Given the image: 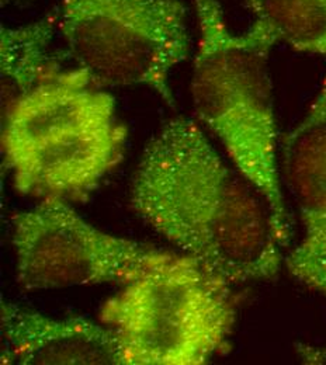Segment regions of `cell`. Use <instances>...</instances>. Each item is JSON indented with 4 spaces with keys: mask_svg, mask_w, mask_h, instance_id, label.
Masks as SVG:
<instances>
[{
    "mask_svg": "<svg viewBox=\"0 0 326 365\" xmlns=\"http://www.w3.org/2000/svg\"><path fill=\"white\" fill-rule=\"evenodd\" d=\"M141 220L233 285L270 281L284 263L272 214L197 121H166L146 143L130 187Z\"/></svg>",
    "mask_w": 326,
    "mask_h": 365,
    "instance_id": "1",
    "label": "cell"
},
{
    "mask_svg": "<svg viewBox=\"0 0 326 365\" xmlns=\"http://www.w3.org/2000/svg\"><path fill=\"white\" fill-rule=\"evenodd\" d=\"M56 26L94 85L143 86L173 104L170 76L190 55L180 0H62Z\"/></svg>",
    "mask_w": 326,
    "mask_h": 365,
    "instance_id": "4",
    "label": "cell"
},
{
    "mask_svg": "<svg viewBox=\"0 0 326 365\" xmlns=\"http://www.w3.org/2000/svg\"><path fill=\"white\" fill-rule=\"evenodd\" d=\"M16 278L27 291L133 281L172 256L85 221L63 198H41L11 217Z\"/></svg>",
    "mask_w": 326,
    "mask_h": 365,
    "instance_id": "5",
    "label": "cell"
},
{
    "mask_svg": "<svg viewBox=\"0 0 326 365\" xmlns=\"http://www.w3.org/2000/svg\"><path fill=\"white\" fill-rule=\"evenodd\" d=\"M280 168L302 227L284 264L295 281L326 302V76L308 111L285 138Z\"/></svg>",
    "mask_w": 326,
    "mask_h": 365,
    "instance_id": "6",
    "label": "cell"
},
{
    "mask_svg": "<svg viewBox=\"0 0 326 365\" xmlns=\"http://www.w3.org/2000/svg\"><path fill=\"white\" fill-rule=\"evenodd\" d=\"M0 318L3 364L124 365L114 331L101 322L51 318L10 302Z\"/></svg>",
    "mask_w": 326,
    "mask_h": 365,
    "instance_id": "9",
    "label": "cell"
},
{
    "mask_svg": "<svg viewBox=\"0 0 326 365\" xmlns=\"http://www.w3.org/2000/svg\"><path fill=\"white\" fill-rule=\"evenodd\" d=\"M56 21L55 17H47L20 27L1 26L3 111L61 69L49 52Z\"/></svg>",
    "mask_w": 326,
    "mask_h": 365,
    "instance_id": "10",
    "label": "cell"
},
{
    "mask_svg": "<svg viewBox=\"0 0 326 365\" xmlns=\"http://www.w3.org/2000/svg\"><path fill=\"white\" fill-rule=\"evenodd\" d=\"M198 26L191 98L201 127L217 138L233 166L265 200L282 247L291 221L282 191L277 124L269 72L276 43L250 24L233 33L218 0H191Z\"/></svg>",
    "mask_w": 326,
    "mask_h": 365,
    "instance_id": "2",
    "label": "cell"
},
{
    "mask_svg": "<svg viewBox=\"0 0 326 365\" xmlns=\"http://www.w3.org/2000/svg\"><path fill=\"white\" fill-rule=\"evenodd\" d=\"M252 24L276 44L326 55V0H245Z\"/></svg>",
    "mask_w": 326,
    "mask_h": 365,
    "instance_id": "11",
    "label": "cell"
},
{
    "mask_svg": "<svg viewBox=\"0 0 326 365\" xmlns=\"http://www.w3.org/2000/svg\"><path fill=\"white\" fill-rule=\"evenodd\" d=\"M116 120V98L94 85L85 71L59 69L20 96L1 123L4 165L40 143Z\"/></svg>",
    "mask_w": 326,
    "mask_h": 365,
    "instance_id": "7",
    "label": "cell"
},
{
    "mask_svg": "<svg viewBox=\"0 0 326 365\" xmlns=\"http://www.w3.org/2000/svg\"><path fill=\"white\" fill-rule=\"evenodd\" d=\"M233 287L201 262L172 253L121 285L98 319L114 331L124 365H205L230 349Z\"/></svg>",
    "mask_w": 326,
    "mask_h": 365,
    "instance_id": "3",
    "label": "cell"
},
{
    "mask_svg": "<svg viewBox=\"0 0 326 365\" xmlns=\"http://www.w3.org/2000/svg\"><path fill=\"white\" fill-rule=\"evenodd\" d=\"M297 353L304 364H326V344L325 346L298 344Z\"/></svg>",
    "mask_w": 326,
    "mask_h": 365,
    "instance_id": "12",
    "label": "cell"
},
{
    "mask_svg": "<svg viewBox=\"0 0 326 365\" xmlns=\"http://www.w3.org/2000/svg\"><path fill=\"white\" fill-rule=\"evenodd\" d=\"M127 128L116 120L37 145L6 168L17 192L37 198H76L92 191L118 163Z\"/></svg>",
    "mask_w": 326,
    "mask_h": 365,
    "instance_id": "8",
    "label": "cell"
}]
</instances>
